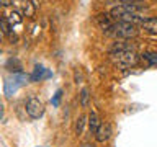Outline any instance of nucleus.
I'll return each mask as SVG.
<instances>
[{
	"mask_svg": "<svg viewBox=\"0 0 157 147\" xmlns=\"http://www.w3.org/2000/svg\"><path fill=\"white\" fill-rule=\"evenodd\" d=\"M28 80H31L26 74H23V72H20V74H13L10 78H7L3 83V92H5V96H12L17 93V90L20 87H23V85H26Z\"/></svg>",
	"mask_w": 157,
	"mask_h": 147,
	"instance_id": "obj_4",
	"label": "nucleus"
},
{
	"mask_svg": "<svg viewBox=\"0 0 157 147\" xmlns=\"http://www.w3.org/2000/svg\"><path fill=\"white\" fill-rule=\"evenodd\" d=\"M25 110H26V115L31 118V119H39V118L44 116V111H46V108H44V103L39 100L38 96H29L26 103H25Z\"/></svg>",
	"mask_w": 157,
	"mask_h": 147,
	"instance_id": "obj_5",
	"label": "nucleus"
},
{
	"mask_svg": "<svg viewBox=\"0 0 157 147\" xmlns=\"http://www.w3.org/2000/svg\"><path fill=\"white\" fill-rule=\"evenodd\" d=\"M142 29L151 34H157V17H151V18H146L142 21Z\"/></svg>",
	"mask_w": 157,
	"mask_h": 147,
	"instance_id": "obj_11",
	"label": "nucleus"
},
{
	"mask_svg": "<svg viewBox=\"0 0 157 147\" xmlns=\"http://www.w3.org/2000/svg\"><path fill=\"white\" fill-rule=\"evenodd\" d=\"M12 31H13V29H12V24L8 23L7 17L3 15V17H2V33L5 34V36H8V34L12 33Z\"/></svg>",
	"mask_w": 157,
	"mask_h": 147,
	"instance_id": "obj_15",
	"label": "nucleus"
},
{
	"mask_svg": "<svg viewBox=\"0 0 157 147\" xmlns=\"http://www.w3.org/2000/svg\"><path fill=\"white\" fill-rule=\"evenodd\" d=\"M5 17H7L8 23L12 24V29H15V31H18L17 28H21V24H23V17H21V12H18V10H12V12L5 13Z\"/></svg>",
	"mask_w": 157,
	"mask_h": 147,
	"instance_id": "obj_7",
	"label": "nucleus"
},
{
	"mask_svg": "<svg viewBox=\"0 0 157 147\" xmlns=\"http://www.w3.org/2000/svg\"><path fill=\"white\" fill-rule=\"evenodd\" d=\"M97 23L101 28V31L106 34L113 28V24H115V18L111 17V13H100V15H97Z\"/></svg>",
	"mask_w": 157,
	"mask_h": 147,
	"instance_id": "obj_6",
	"label": "nucleus"
},
{
	"mask_svg": "<svg viewBox=\"0 0 157 147\" xmlns=\"http://www.w3.org/2000/svg\"><path fill=\"white\" fill-rule=\"evenodd\" d=\"M82 147H93V145H90V144H83Z\"/></svg>",
	"mask_w": 157,
	"mask_h": 147,
	"instance_id": "obj_21",
	"label": "nucleus"
},
{
	"mask_svg": "<svg viewBox=\"0 0 157 147\" xmlns=\"http://www.w3.org/2000/svg\"><path fill=\"white\" fill-rule=\"evenodd\" d=\"M21 2H23V0H12V3L17 5V7H20V3H21Z\"/></svg>",
	"mask_w": 157,
	"mask_h": 147,
	"instance_id": "obj_20",
	"label": "nucleus"
},
{
	"mask_svg": "<svg viewBox=\"0 0 157 147\" xmlns=\"http://www.w3.org/2000/svg\"><path fill=\"white\" fill-rule=\"evenodd\" d=\"M111 61L121 69H128L132 67L137 61V54L136 49H126V51H116V52H110Z\"/></svg>",
	"mask_w": 157,
	"mask_h": 147,
	"instance_id": "obj_3",
	"label": "nucleus"
},
{
	"mask_svg": "<svg viewBox=\"0 0 157 147\" xmlns=\"http://www.w3.org/2000/svg\"><path fill=\"white\" fill-rule=\"evenodd\" d=\"M61 96H62V90H57V93L52 98V105L54 106H59V100H61Z\"/></svg>",
	"mask_w": 157,
	"mask_h": 147,
	"instance_id": "obj_17",
	"label": "nucleus"
},
{
	"mask_svg": "<svg viewBox=\"0 0 157 147\" xmlns=\"http://www.w3.org/2000/svg\"><path fill=\"white\" fill-rule=\"evenodd\" d=\"M18 8H20L23 17H33L34 12H36V5L33 3V0H23Z\"/></svg>",
	"mask_w": 157,
	"mask_h": 147,
	"instance_id": "obj_10",
	"label": "nucleus"
},
{
	"mask_svg": "<svg viewBox=\"0 0 157 147\" xmlns=\"http://www.w3.org/2000/svg\"><path fill=\"white\" fill-rule=\"evenodd\" d=\"M49 77H51V72H46V69H44L43 66H36V67H34V70H33V74L29 75L31 82H41V80L49 78Z\"/></svg>",
	"mask_w": 157,
	"mask_h": 147,
	"instance_id": "obj_9",
	"label": "nucleus"
},
{
	"mask_svg": "<svg viewBox=\"0 0 157 147\" xmlns=\"http://www.w3.org/2000/svg\"><path fill=\"white\" fill-rule=\"evenodd\" d=\"M80 80H82V75H80V72H78V70H75V82H77V83H80Z\"/></svg>",
	"mask_w": 157,
	"mask_h": 147,
	"instance_id": "obj_18",
	"label": "nucleus"
},
{
	"mask_svg": "<svg viewBox=\"0 0 157 147\" xmlns=\"http://www.w3.org/2000/svg\"><path fill=\"white\" fill-rule=\"evenodd\" d=\"M129 2H136L137 3V2H141V0H129Z\"/></svg>",
	"mask_w": 157,
	"mask_h": 147,
	"instance_id": "obj_22",
	"label": "nucleus"
},
{
	"mask_svg": "<svg viewBox=\"0 0 157 147\" xmlns=\"http://www.w3.org/2000/svg\"><path fill=\"white\" fill-rule=\"evenodd\" d=\"M88 98H90V95H88V90L87 88H83V90L80 92V105L83 108L88 106Z\"/></svg>",
	"mask_w": 157,
	"mask_h": 147,
	"instance_id": "obj_16",
	"label": "nucleus"
},
{
	"mask_svg": "<svg viewBox=\"0 0 157 147\" xmlns=\"http://www.w3.org/2000/svg\"><path fill=\"white\" fill-rule=\"evenodd\" d=\"M113 131H111V126L108 124V123H101L100 127H98V131L95 132V139L98 142H106L108 139L111 137Z\"/></svg>",
	"mask_w": 157,
	"mask_h": 147,
	"instance_id": "obj_8",
	"label": "nucleus"
},
{
	"mask_svg": "<svg viewBox=\"0 0 157 147\" xmlns=\"http://www.w3.org/2000/svg\"><path fill=\"white\" fill-rule=\"evenodd\" d=\"M141 57H142V61L147 62V66L157 67V52H152V51H149V52H142Z\"/></svg>",
	"mask_w": 157,
	"mask_h": 147,
	"instance_id": "obj_13",
	"label": "nucleus"
},
{
	"mask_svg": "<svg viewBox=\"0 0 157 147\" xmlns=\"http://www.w3.org/2000/svg\"><path fill=\"white\" fill-rule=\"evenodd\" d=\"M137 34H139V29L136 24L126 21H115L113 28L106 33V36H113L115 39H131L136 38Z\"/></svg>",
	"mask_w": 157,
	"mask_h": 147,
	"instance_id": "obj_2",
	"label": "nucleus"
},
{
	"mask_svg": "<svg viewBox=\"0 0 157 147\" xmlns=\"http://www.w3.org/2000/svg\"><path fill=\"white\" fill-rule=\"evenodd\" d=\"M100 119H98V115L95 111H92L90 115H88V129H90L92 134H95V132L98 131V127H100Z\"/></svg>",
	"mask_w": 157,
	"mask_h": 147,
	"instance_id": "obj_12",
	"label": "nucleus"
},
{
	"mask_svg": "<svg viewBox=\"0 0 157 147\" xmlns=\"http://www.w3.org/2000/svg\"><path fill=\"white\" fill-rule=\"evenodd\" d=\"M8 5H12V0H2V7H5V8H7Z\"/></svg>",
	"mask_w": 157,
	"mask_h": 147,
	"instance_id": "obj_19",
	"label": "nucleus"
},
{
	"mask_svg": "<svg viewBox=\"0 0 157 147\" xmlns=\"http://www.w3.org/2000/svg\"><path fill=\"white\" fill-rule=\"evenodd\" d=\"M88 118H85V116H78V119L75 121V127H74V129H75V134L77 136H82V132H83V129H85V124H87V121Z\"/></svg>",
	"mask_w": 157,
	"mask_h": 147,
	"instance_id": "obj_14",
	"label": "nucleus"
},
{
	"mask_svg": "<svg viewBox=\"0 0 157 147\" xmlns=\"http://www.w3.org/2000/svg\"><path fill=\"white\" fill-rule=\"evenodd\" d=\"M142 7L137 5L136 2H129V0H121V3L118 7L111 8L110 13L116 21H126L132 24H142L146 17H142Z\"/></svg>",
	"mask_w": 157,
	"mask_h": 147,
	"instance_id": "obj_1",
	"label": "nucleus"
}]
</instances>
